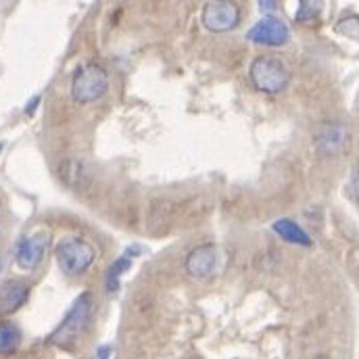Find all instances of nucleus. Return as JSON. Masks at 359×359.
Instances as JSON below:
<instances>
[{
	"mask_svg": "<svg viewBox=\"0 0 359 359\" xmlns=\"http://www.w3.org/2000/svg\"><path fill=\"white\" fill-rule=\"evenodd\" d=\"M92 309H94L92 294L90 292H82L74 301V305L69 307V311L65 313L63 322L48 337V343H53L57 347H69V345H74L84 334V330L88 328L90 318H92Z\"/></svg>",
	"mask_w": 359,
	"mask_h": 359,
	"instance_id": "1",
	"label": "nucleus"
},
{
	"mask_svg": "<svg viewBox=\"0 0 359 359\" xmlns=\"http://www.w3.org/2000/svg\"><path fill=\"white\" fill-rule=\"evenodd\" d=\"M249 80L255 88L264 94L276 96L282 90H286L288 82H290V69L286 67V63L278 57L271 55H264L257 57L251 63L249 69Z\"/></svg>",
	"mask_w": 359,
	"mask_h": 359,
	"instance_id": "2",
	"label": "nucleus"
},
{
	"mask_svg": "<svg viewBox=\"0 0 359 359\" xmlns=\"http://www.w3.org/2000/svg\"><path fill=\"white\" fill-rule=\"evenodd\" d=\"M55 257H57V264L65 276H82L94 264L96 251L88 241L72 236V238H65L57 245Z\"/></svg>",
	"mask_w": 359,
	"mask_h": 359,
	"instance_id": "3",
	"label": "nucleus"
},
{
	"mask_svg": "<svg viewBox=\"0 0 359 359\" xmlns=\"http://www.w3.org/2000/svg\"><path fill=\"white\" fill-rule=\"evenodd\" d=\"M109 90V74L98 63H84L72 80V96L78 102H94Z\"/></svg>",
	"mask_w": 359,
	"mask_h": 359,
	"instance_id": "4",
	"label": "nucleus"
},
{
	"mask_svg": "<svg viewBox=\"0 0 359 359\" xmlns=\"http://www.w3.org/2000/svg\"><path fill=\"white\" fill-rule=\"evenodd\" d=\"M203 25L213 34H226L238 27L241 8L234 2H207L203 6Z\"/></svg>",
	"mask_w": 359,
	"mask_h": 359,
	"instance_id": "5",
	"label": "nucleus"
},
{
	"mask_svg": "<svg viewBox=\"0 0 359 359\" xmlns=\"http://www.w3.org/2000/svg\"><path fill=\"white\" fill-rule=\"evenodd\" d=\"M50 243L48 232H36L29 236H23L15 247V262L21 269H36L46 257Z\"/></svg>",
	"mask_w": 359,
	"mask_h": 359,
	"instance_id": "6",
	"label": "nucleus"
},
{
	"mask_svg": "<svg viewBox=\"0 0 359 359\" xmlns=\"http://www.w3.org/2000/svg\"><path fill=\"white\" fill-rule=\"evenodd\" d=\"M247 40L259 46H284L290 40V32L282 19L269 15L247 32Z\"/></svg>",
	"mask_w": 359,
	"mask_h": 359,
	"instance_id": "7",
	"label": "nucleus"
},
{
	"mask_svg": "<svg viewBox=\"0 0 359 359\" xmlns=\"http://www.w3.org/2000/svg\"><path fill=\"white\" fill-rule=\"evenodd\" d=\"M351 134L343 123H326L316 134V149L322 155H341L349 149Z\"/></svg>",
	"mask_w": 359,
	"mask_h": 359,
	"instance_id": "8",
	"label": "nucleus"
},
{
	"mask_svg": "<svg viewBox=\"0 0 359 359\" xmlns=\"http://www.w3.org/2000/svg\"><path fill=\"white\" fill-rule=\"evenodd\" d=\"M215 266H217V249L213 245H201V247L192 249L184 262L188 276L196 278V280L209 278L215 271Z\"/></svg>",
	"mask_w": 359,
	"mask_h": 359,
	"instance_id": "9",
	"label": "nucleus"
},
{
	"mask_svg": "<svg viewBox=\"0 0 359 359\" xmlns=\"http://www.w3.org/2000/svg\"><path fill=\"white\" fill-rule=\"evenodd\" d=\"M29 297V286L21 280H8L0 288V311L13 313L17 311Z\"/></svg>",
	"mask_w": 359,
	"mask_h": 359,
	"instance_id": "10",
	"label": "nucleus"
},
{
	"mask_svg": "<svg viewBox=\"0 0 359 359\" xmlns=\"http://www.w3.org/2000/svg\"><path fill=\"white\" fill-rule=\"evenodd\" d=\"M271 228H273V232H276L282 241H286V243H290V245H297V247H311L309 234H307L297 222H292V219H288V217L276 219Z\"/></svg>",
	"mask_w": 359,
	"mask_h": 359,
	"instance_id": "11",
	"label": "nucleus"
},
{
	"mask_svg": "<svg viewBox=\"0 0 359 359\" xmlns=\"http://www.w3.org/2000/svg\"><path fill=\"white\" fill-rule=\"evenodd\" d=\"M21 343V330L15 322H0V355L13 353Z\"/></svg>",
	"mask_w": 359,
	"mask_h": 359,
	"instance_id": "12",
	"label": "nucleus"
},
{
	"mask_svg": "<svg viewBox=\"0 0 359 359\" xmlns=\"http://www.w3.org/2000/svg\"><path fill=\"white\" fill-rule=\"evenodd\" d=\"M130 266H132V257H130V253H128V255L119 257V259L109 268V273H107V290H109V292H115V290L119 288V278H121V273H123L126 269H130Z\"/></svg>",
	"mask_w": 359,
	"mask_h": 359,
	"instance_id": "13",
	"label": "nucleus"
},
{
	"mask_svg": "<svg viewBox=\"0 0 359 359\" xmlns=\"http://www.w3.org/2000/svg\"><path fill=\"white\" fill-rule=\"evenodd\" d=\"M337 32L349 38L359 40V17H345L343 21L337 23Z\"/></svg>",
	"mask_w": 359,
	"mask_h": 359,
	"instance_id": "14",
	"label": "nucleus"
},
{
	"mask_svg": "<svg viewBox=\"0 0 359 359\" xmlns=\"http://www.w3.org/2000/svg\"><path fill=\"white\" fill-rule=\"evenodd\" d=\"M320 4L318 2H301L299 11H297V21H309L318 15Z\"/></svg>",
	"mask_w": 359,
	"mask_h": 359,
	"instance_id": "15",
	"label": "nucleus"
},
{
	"mask_svg": "<svg viewBox=\"0 0 359 359\" xmlns=\"http://www.w3.org/2000/svg\"><path fill=\"white\" fill-rule=\"evenodd\" d=\"M351 188H353V194L359 198V168L353 172V178H351Z\"/></svg>",
	"mask_w": 359,
	"mask_h": 359,
	"instance_id": "16",
	"label": "nucleus"
},
{
	"mask_svg": "<svg viewBox=\"0 0 359 359\" xmlns=\"http://www.w3.org/2000/svg\"><path fill=\"white\" fill-rule=\"evenodd\" d=\"M38 104H40V96H34V100H32V102H29V104L25 107V113H27V115H32V111H34V109H36Z\"/></svg>",
	"mask_w": 359,
	"mask_h": 359,
	"instance_id": "17",
	"label": "nucleus"
},
{
	"mask_svg": "<svg viewBox=\"0 0 359 359\" xmlns=\"http://www.w3.org/2000/svg\"><path fill=\"white\" fill-rule=\"evenodd\" d=\"M276 6H278L276 2H259V8H262V11H273Z\"/></svg>",
	"mask_w": 359,
	"mask_h": 359,
	"instance_id": "18",
	"label": "nucleus"
},
{
	"mask_svg": "<svg viewBox=\"0 0 359 359\" xmlns=\"http://www.w3.org/2000/svg\"><path fill=\"white\" fill-rule=\"evenodd\" d=\"M0 151H2V144H0Z\"/></svg>",
	"mask_w": 359,
	"mask_h": 359,
	"instance_id": "19",
	"label": "nucleus"
}]
</instances>
